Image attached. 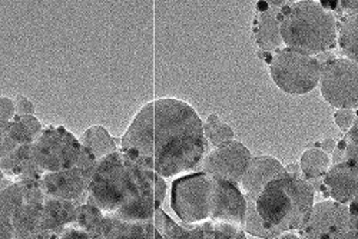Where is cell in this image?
Masks as SVG:
<instances>
[{"instance_id": "cell-1", "label": "cell", "mask_w": 358, "mask_h": 239, "mask_svg": "<svg viewBox=\"0 0 358 239\" xmlns=\"http://www.w3.org/2000/svg\"><path fill=\"white\" fill-rule=\"evenodd\" d=\"M206 146L198 112L176 98H161L143 105L121 140V149L162 178L196 168L205 159Z\"/></svg>"}, {"instance_id": "cell-2", "label": "cell", "mask_w": 358, "mask_h": 239, "mask_svg": "<svg viewBox=\"0 0 358 239\" xmlns=\"http://www.w3.org/2000/svg\"><path fill=\"white\" fill-rule=\"evenodd\" d=\"M157 172L124 149L98 161L86 203L105 217L129 222L154 221Z\"/></svg>"}, {"instance_id": "cell-3", "label": "cell", "mask_w": 358, "mask_h": 239, "mask_svg": "<svg viewBox=\"0 0 358 239\" xmlns=\"http://www.w3.org/2000/svg\"><path fill=\"white\" fill-rule=\"evenodd\" d=\"M171 206L184 224L221 222L243 229L245 225V195L234 182L205 171L175 179Z\"/></svg>"}, {"instance_id": "cell-4", "label": "cell", "mask_w": 358, "mask_h": 239, "mask_svg": "<svg viewBox=\"0 0 358 239\" xmlns=\"http://www.w3.org/2000/svg\"><path fill=\"white\" fill-rule=\"evenodd\" d=\"M274 239L303 226L314 208L315 188L303 173L284 172L257 194H245Z\"/></svg>"}, {"instance_id": "cell-5", "label": "cell", "mask_w": 358, "mask_h": 239, "mask_svg": "<svg viewBox=\"0 0 358 239\" xmlns=\"http://www.w3.org/2000/svg\"><path fill=\"white\" fill-rule=\"evenodd\" d=\"M281 36L288 49L310 56L320 55L336 45L337 20L317 0L289 2L281 10Z\"/></svg>"}, {"instance_id": "cell-6", "label": "cell", "mask_w": 358, "mask_h": 239, "mask_svg": "<svg viewBox=\"0 0 358 239\" xmlns=\"http://www.w3.org/2000/svg\"><path fill=\"white\" fill-rule=\"evenodd\" d=\"M274 83L288 95H306L320 85L322 65L315 56L280 49L268 61Z\"/></svg>"}, {"instance_id": "cell-7", "label": "cell", "mask_w": 358, "mask_h": 239, "mask_svg": "<svg viewBox=\"0 0 358 239\" xmlns=\"http://www.w3.org/2000/svg\"><path fill=\"white\" fill-rule=\"evenodd\" d=\"M82 143L64 126H48L32 145V158L42 175L72 169L82 155Z\"/></svg>"}, {"instance_id": "cell-8", "label": "cell", "mask_w": 358, "mask_h": 239, "mask_svg": "<svg viewBox=\"0 0 358 239\" xmlns=\"http://www.w3.org/2000/svg\"><path fill=\"white\" fill-rule=\"evenodd\" d=\"M300 231L301 239H358L348 205L325 199L314 205Z\"/></svg>"}, {"instance_id": "cell-9", "label": "cell", "mask_w": 358, "mask_h": 239, "mask_svg": "<svg viewBox=\"0 0 358 239\" xmlns=\"http://www.w3.org/2000/svg\"><path fill=\"white\" fill-rule=\"evenodd\" d=\"M320 92L325 102L337 109H358V64L345 57L322 64Z\"/></svg>"}, {"instance_id": "cell-10", "label": "cell", "mask_w": 358, "mask_h": 239, "mask_svg": "<svg viewBox=\"0 0 358 239\" xmlns=\"http://www.w3.org/2000/svg\"><path fill=\"white\" fill-rule=\"evenodd\" d=\"M252 157L241 142L231 140L217 146L202 162L203 171L221 176L235 185L241 184Z\"/></svg>"}, {"instance_id": "cell-11", "label": "cell", "mask_w": 358, "mask_h": 239, "mask_svg": "<svg viewBox=\"0 0 358 239\" xmlns=\"http://www.w3.org/2000/svg\"><path fill=\"white\" fill-rule=\"evenodd\" d=\"M94 173L95 172L75 166L61 172L45 173L41 184L48 196L71 201L79 206L83 205V198L87 199L89 185H91Z\"/></svg>"}, {"instance_id": "cell-12", "label": "cell", "mask_w": 358, "mask_h": 239, "mask_svg": "<svg viewBox=\"0 0 358 239\" xmlns=\"http://www.w3.org/2000/svg\"><path fill=\"white\" fill-rule=\"evenodd\" d=\"M289 2H261L254 22V38L258 48L277 52L284 45L281 36V10Z\"/></svg>"}, {"instance_id": "cell-13", "label": "cell", "mask_w": 358, "mask_h": 239, "mask_svg": "<svg viewBox=\"0 0 358 239\" xmlns=\"http://www.w3.org/2000/svg\"><path fill=\"white\" fill-rule=\"evenodd\" d=\"M322 189L333 201L350 203L358 195V171L348 162L333 164L322 179Z\"/></svg>"}, {"instance_id": "cell-14", "label": "cell", "mask_w": 358, "mask_h": 239, "mask_svg": "<svg viewBox=\"0 0 358 239\" xmlns=\"http://www.w3.org/2000/svg\"><path fill=\"white\" fill-rule=\"evenodd\" d=\"M165 239H250L240 226L221 222L173 224Z\"/></svg>"}, {"instance_id": "cell-15", "label": "cell", "mask_w": 358, "mask_h": 239, "mask_svg": "<svg viewBox=\"0 0 358 239\" xmlns=\"http://www.w3.org/2000/svg\"><path fill=\"white\" fill-rule=\"evenodd\" d=\"M287 169L280 164L278 159L262 155L251 159L248 169L241 181V187L245 194H257L274 178L282 175Z\"/></svg>"}, {"instance_id": "cell-16", "label": "cell", "mask_w": 358, "mask_h": 239, "mask_svg": "<svg viewBox=\"0 0 358 239\" xmlns=\"http://www.w3.org/2000/svg\"><path fill=\"white\" fill-rule=\"evenodd\" d=\"M102 235L105 239H165L154 221L129 222L105 217Z\"/></svg>"}, {"instance_id": "cell-17", "label": "cell", "mask_w": 358, "mask_h": 239, "mask_svg": "<svg viewBox=\"0 0 358 239\" xmlns=\"http://www.w3.org/2000/svg\"><path fill=\"white\" fill-rule=\"evenodd\" d=\"M76 203L46 195L45 212L42 219V232L61 235L73 224Z\"/></svg>"}, {"instance_id": "cell-18", "label": "cell", "mask_w": 358, "mask_h": 239, "mask_svg": "<svg viewBox=\"0 0 358 239\" xmlns=\"http://www.w3.org/2000/svg\"><path fill=\"white\" fill-rule=\"evenodd\" d=\"M43 126L39 119L34 115L17 116L6 126H2V135H8L17 145L34 143L42 133Z\"/></svg>"}, {"instance_id": "cell-19", "label": "cell", "mask_w": 358, "mask_h": 239, "mask_svg": "<svg viewBox=\"0 0 358 239\" xmlns=\"http://www.w3.org/2000/svg\"><path fill=\"white\" fill-rule=\"evenodd\" d=\"M79 140L96 157L98 161L119 151L113 136H110V133L101 125H94L91 128H87L82 133Z\"/></svg>"}, {"instance_id": "cell-20", "label": "cell", "mask_w": 358, "mask_h": 239, "mask_svg": "<svg viewBox=\"0 0 358 239\" xmlns=\"http://www.w3.org/2000/svg\"><path fill=\"white\" fill-rule=\"evenodd\" d=\"M338 48L348 61L358 64V13L348 15L338 27Z\"/></svg>"}, {"instance_id": "cell-21", "label": "cell", "mask_w": 358, "mask_h": 239, "mask_svg": "<svg viewBox=\"0 0 358 239\" xmlns=\"http://www.w3.org/2000/svg\"><path fill=\"white\" fill-rule=\"evenodd\" d=\"M330 169V157L322 149H308L301 157V171L306 179L314 185L318 182L322 185V179Z\"/></svg>"}, {"instance_id": "cell-22", "label": "cell", "mask_w": 358, "mask_h": 239, "mask_svg": "<svg viewBox=\"0 0 358 239\" xmlns=\"http://www.w3.org/2000/svg\"><path fill=\"white\" fill-rule=\"evenodd\" d=\"M103 218H105V215L99 211L96 206L89 205V203H83V205L76 206L73 224L71 226L83 229V231L92 233V235L103 236L102 235Z\"/></svg>"}, {"instance_id": "cell-23", "label": "cell", "mask_w": 358, "mask_h": 239, "mask_svg": "<svg viewBox=\"0 0 358 239\" xmlns=\"http://www.w3.org/2000/svg\"><path fill=\"white\" fill-rule=\"evenodd\" d=\"M336 147L333 155L334 164L348 162L358 171V115L345 138L340 140Z\"/></svg>"}, {"instance_id": "cell-24", "label": "cell", "mask_w": 358, "mask_h": 239, "mask_svg": "<svg viewBox=\"0 0 358 239\" xmlns=\"http://www.w3.org/2000/svg\"><path fill=\"white\" fill-rule=\"evenodd\" d=\"M205 136L213 143V146H220L222 143L234 140V131L229 125L220 121V117L215 113H211L203 124Z\"/></svg>"}, {"instance_id": "cell-25", "label": "cell", "mask_w": 358, "mask_h": 239, "mask_svg": "<svg viewBox=\"0 0 358 239\" xmlns=\"http://www.w3.org/2000/svg\"><path fill=\"white\" fill-rule=\"evenodd\" d=\"M355 119H357V113L350 109H337L334 113L336 125L344 132H348L351 129Z\"/></svg>"}, {"instance_id": "cell-26", "label": "cell", "mask_w": 358, "mask_h": 239, "mask_svg": "<svg viewBox=\"0 0 358 239\" xmlns=\"http://www.w3.org/2000/svg\"><path fill=\"white\" fill-rule=\"evenodd\" d=\"M0 103H2V126H6L16 117V105L15 101L8 96H2Z\"/></svg>"}, {"instance_id": "cell-27", "label": "cell", "mask_w": 358, "mask_h": 239, "mask_svg": "<svg viewBox=\"0 0 358 239\" xmlns=\"http://www.w3.org/2000/svg\"><path fill=\"white\" fill-rule=\"evenodd\" d=\"M57 239H105V238L92 235V233H89V232L75 228V226H69L68 229H65L61 235H59Z\"/></svg>"}, {"instance_id": "cell-28", "label": "cell", "mask_w": 358, "mask_h": 239, "mask_svg": "<svg viewBox=\"0 0 358 239\" xmlns=\"http://www.w3.org/2000/svg\"><path fill=\"white\" fill-rule=\"evenodd\" d=\"M15 105H16V115L17 116H27V115L35 113V105L32 103L31 99H27L24 96H16Z\"/></svg>"}, {"instance_id": "cell-29", "label": "cell", "mask_w": 358, "mask_h": 239, "mask_svg": "<svg viewBox=\"0 0 358 239\" xmlns=\"http://www.w3.org/2000/svg\"><path fill=\"white\" fill-rule=\"evenodd\" d=\"M165 194H166V184L164 181V178L157 173V178H155V208L157 209L161 206L165 198Z\"/></svg>"}, {"instance_id": "cell-30", "label": "cell", "mask_w": 358, "mask_h": 239, "mask_svg": "<svg viewBox=\"0 0 358 239\" xmlns=\"http://www.w3.org/2000/svg\"><path fill=\"white\" fill-rule=\"evenodd\" d=\"M2 239H15V228L6 215H2Z\"/></svg>"}, {"instance_id": "cell-31", "label": "cell", "mask_w": 358, "mask_h": 239, "mask_svg": "<svg viewBox=\"0 0 358 239\" xmlns=\"http://www.w3.org/2000/svg\"><path fill=\"white\" fill-rule=\"evenodd\" d=\"M59 235L52 232H36L31 235H23V236H15V239H57Z\"/></svg>"}, {"instance_id": "cell-32", "label": "cell", "mask_w": 358, "mask_h": 239, "mask_svg": "<svg viewBox=\"0 0 358 239\" xmlns=\"http://www.w3.org/2000/svg\"><path fill=\"white\" fill-rule=\"evenodd\" d=\"M348 209H350V214L358 228V195L348 203Z\"/></svg>"}, {"instance_id": "cell-33", "label": "cell", "mask_w": 358, "mask_h": 239, "mask_svg": "<svg viewBox=\"0 0 358 239\" xmlns=\"http://www.w3.org/2000/svg\"><path fill=\"white\" fill-rule=\"evenodd\" d=\"M336 142L334 140H331V139H327V140H324L322 142V151L327 154V152H333L334 149H336Z\"/></svg>"}, {"instance_id": "cell-34", "label": "cell", "mask_w": 358, "mask_h": 239, "mask_svg": "<svg viewBox=\"0 0 358 239\" xmlns=\"http://www.w3.org/2000/svg\"><path fill=\"white\" fill-rule=\"evenodd\" d=\"M277 239H301V238L298 236V235H295V233H291V232H285V233L280 235Z\"/></svg>"}, {"instance_id": "cell-35", "label": "cell", "mask_w": 358, "mask_h": 239, "mask_svg": "<svg viewBox=\"0 0 358 239\" xmlns=\"http://www.w3.org/2000/svg\"><path fill=\"white\" fill-rule=\"evenodd\" d=\"M355 113H357V115H358V109H357V112H355Z\"/></svg>"}]
</instances>
